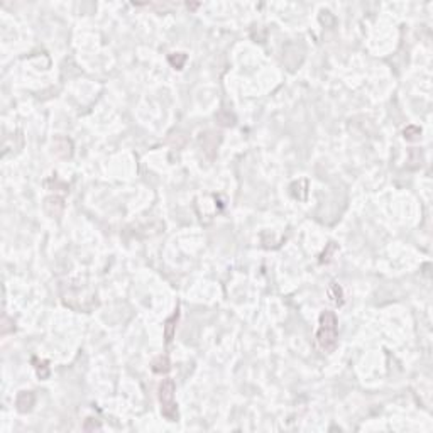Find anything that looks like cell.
<instances>
[{"mask_svg":"<svg viewBox=\"0 0 433 433\" xmlns=\"http://www.w3.org/2000/svg\"><path fill=\"white\" fill-rule=\"evenodd\" d=\"M316 344L327 354H332L337 349L338 322H337V315L333 312L325 310L322 315H320V327H318V332H316Z\"/></svg>","mask_w":433,"mask_h":433,"instance_id":"cell-1","label":"cell"},{"mask_svg":"<svg viewBox=\"0 0 433 433\" xmlns=\"http://www.w3.org/2000/svg\"><path fill=\"white\" fill-rule=\"evenodd\" d=\"M174 391H176V384L173 379L167 378L161 381L158 396L161 403V415L167 421H178V404L174 401Z\"/></svg>","mask_w":433,"mask_h":433,"instance_id":"cell-2","label":"cell"},{"mask_svg":"<svg viewBox=\"0 0 433 433\" xmlns=\"http://www.w3.org/2000/svg\"><path fill=\"white\" fill-rule=\"evenodd\" d=\"M36 404V394L33 391H20L16 398V410L19 413L26 415L33 410V406Z\"/></svg>","mask_w":433,"mask_h":433,"instance_id":"cell-3","label":"cell"},{"mask_svg":"<svg viewBox=\"0 0 433 433\" xmlns=\"http://www.w3.org/2000/svg\"><path fill=\"white\" fill-rule=\"evenodd\" d=\"M44 212H46L50 216H53V218H58L59 215L63 214V210H65V200H63L61 197H48L46 200H44Z\"/></svg>","mask_w":433,"mask_h":433,"instance_id":"cell-4","label":"cell"},{"mask_svg":"<svg viewBox=\"0 0 433 433\" xmlns=\"http://www.w3.org/2000/svg\"><path fill=\"white\" fill-rule=\"evenodd\" d=\"M53 152L59 158H69L73 152L71 141L66 137H56L53 141Z\"/></svg>","mask_w":433,"mask_h":433,"instance_id":"cell-5","label":"cell"},{"mask_svg":"<svg viewBox=\"0 0 433 433\" xmlns=\"http://www.w3.org/2000/svg\"><path fill=\"white\" fill-rule=\"evenodd\" d=\"M178 318H180V313H178V310H176V312L166 320V323H164V337H166V344H169V342L173 340L174 333H176Z\"/></svg>","mask_w":433,"mask_h":433,"instance_id":"cell-6","label":"cell"},{"mask_svg":"<svg viewBox=\"0 0 433 433\" xmlns=\"http://www.w3.org/2000/svg\"><path fill=\"white\" fill-rule=\"evenodd\" d=\"M328 298H330V301L335 306H342L344 305V289L337 283H330V286H328Z\"/></svg>","mask_w":433,"mask_h":433,"instance_id":"cell-7","label":"cell"},{"mask_svg":"<svg viewBox=\"0 0 433 433\" xmlns=\"http://www.w3.org/2000/svg\"><path fill=\"white\" fill-rule=\"evenodd\" d=\"M151 367L156 374H166V372L171 371V362L166 355H159V357H156L154 361H152Z\"/></svg>","mask_w":433,"mask_h":433,"instance_id":"cell-8","label":"cell"},{"mask_svg":"<svg viewBox=\"0 0 433 433\" xmlns=\"http://www.w3.org/2000/svg\"><path fill=\"white\" fill-rule=\"evenodd\" d=\"M167 61L171 63L173 68L181 69V68H183V65H184V61H186V54H184V53H173V54H169Z\"/></svg>","mask_w":433,"mask_h":433,"instance_id":"cell-9","label":"cell"},{"mask_svg":"<svg viewBox=\"0 0 433 433\" xmlns=\"http://www.w3.org/2000/svg\"><path fill=\"white\" fill-rule=\"evenodd\" d=\"M420 134L421 131L418 127H415V125H410V127L404 129V139H408V141H418Z\"/></svg>","mask_w":433,"mask_h":433,"instance_id":"cell-10","label":"cell"},{"mask_svg":"<svg viewBox=\"0 0 433 433\" xmlns=\"http://www.w3.org/2000/svg\"><path fill=\"white\" fill-rule=\"evenodd\" d=\"M36 372H37V376H39L41 379L50 378V366H48V362L46 361L39 362V364L36 366Z\"/></svg>","mask_w":433,"mask_h":433,"instance_id":"cell-11","label":"cell"},{"mask_svg":"<svg viewBox=\"0 0 433 433\" xmlns=\"http://www.w3.org/2000/svg\"><path fill=\"white\" fill-rule=\"evenodd\" d=\"M83 430H85V432H95V430H102V425H100L97 420H93V418H88V420L85 421V425H83Z\"/></svg>","mask_w":433,"mask_h":433,"instance_id":"cell-12","label":"cell"}]
</instances>
